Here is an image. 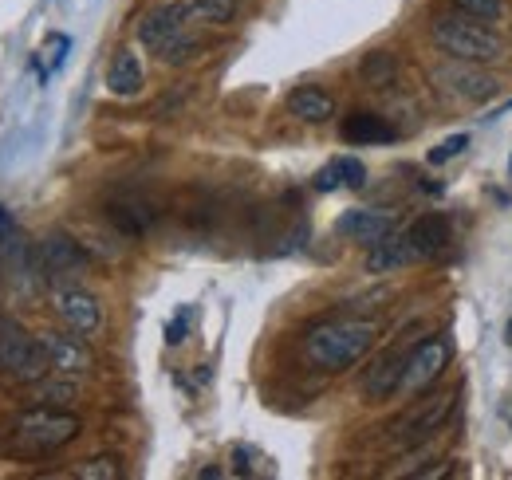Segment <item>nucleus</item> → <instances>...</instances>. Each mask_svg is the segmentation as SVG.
Returning <instances> with one entry per match:
<instances>
[{"label":"nucleus","instance_id":"nucleus-2","mask_svg":"<svg viewBox=\"0 0 512 480\" xmlns=\"http://www.w3.org/2000/svg\"><path fill=\"white\" fill-rule=\"evenodd\" d=\"M430 40L438 44V52H446L449 60H469V63H497L505 60V40L485 24V20H473L465 12H449L438 16L430 24Z\"/></svg>","mask_w":512,"mask_h":480},{"label":"nucleus","instance_id":"nucleus-19","mask_svg":"<svg viewBox=\"0 0 512 480\" xmlns=\"http://www.w3.org/2000/svg\"><path fill=\"white\" fill-rule=\"evenodd\" d=\"M205 48H209V44H205L201 36L178 32V36H174V40H170V44H166V48H162L158 56H162V63H166V67H186V63L197 60V56H201Z\"/></svg>","mask_w":512,"mask_h":480},{"label":"nucleus","instance_id":"nucleus-9","mask_svg":"<svg viewBox=\"0 0 512 480\" xmlns=\"http://www.w3.org/2000/svg\"><path fill=\"white\" fill-rule=\"evenodd\" d=\"M453 402H457V390H449V394H438V398H426V402H418V410H414L410 418L402 421V429L394 425V433H398V445H422V441H430V437L442 429V421L453 414Z\"/></svg>","mask_w":512,"mask_h":480},{"label":"nucleus","instance_id":"nucleus-8","mask_svg":"<svg viewBox=\"0 0 512 480\" xmlns=\"http://www.w3.org/2000/svg\"><path fill=\"white\" fill-rule=\"evenodd\" d=\"M438 79L446 83L449 95L461 99V103H485V99H493L497 87H501L489 71H481L477 63H469V60H449L446 67H438Z\"/></svg>","mask_w":512,"mask_h":480},{"label":"nucleus","instance_id":"nucleus-13","mask_svg":"<svg viewBox=\"0 0 512 480\" xmlns=\"http://www.w3.org/2000/svg\"><path fill=\"white\" fill-rule=\"evenodd\" d=\"M410 264H422L410 233H390V237H383L379 244H371V252H367V272H375V276L410 268Z\"/></svg>","mask_w":512,"mask_h":480},{"label":"nucleus","instance_id":"nucleus-29","mask_svg":"<svg viewBox=\"0 0 512 480\" xmlns=\"http://www.w3.org/2000/svg\"><path fill=\"white\" fill-rule=\"evenodd\" d=\"M4 229H8V209L0 205V237H4Z\"/></svg>","mask_w":512,"mask_h":480},{"label":"nucleus","instance_id":"nucleus-23","mask_svg":"<svg viewBox=\"0 0 512 480\" xmlns=\"http://www.w3.org/2000/svg\"><path fill=\"white\" fill-rule=\"evenodd\" d=\"M394 71H398V60H394L390 52H371L367 60L359 63V75H363V83H386Z\"/></svg>","mask_w":512,"mask_h":480},{"label":"nucleus","instance_id":"nucleus-14","mask_svg":"<svg viewBox=\"0 0 512 480\" xmlns=\"http://www.w3.org/2000/svg\"><path fill=\"white\" fill-rule=\"evenodd\" d=\"M406 233H410L414 248H418V260H438V256H446L449 244H453L449 221L442 217V213H426V217L414 221Z\"/></svg>","mask_w":512,"mask_h":480},{"label":"nucleus","instance_id":"nucleus-27","mask_svg":"<svg viewBox=\"0 0 512 480\" xmlns=\"http://www.w3.org/2000/svg\"><path fill=\"white\" fill-rule=\"evenodd\" d=\"M339 185H343V181H339V166H335V162L323 166L320 174H316V189H320V193H331V189H339Z\"/></svg>","mask_w":512,"mask_h":480},{"label":"nucleus","instance_id":"nucleus-3","mask_svg":"<svg viewBox=\"0 0 512 480\" xmlns=\"http://www.w3.org/2000/svg\"><path fill=\"white\" fill-rule=\"evenodd\" d=\"M0 374L16 386H36L52 374L40 335H28L16 319H0Z\"/></svg>","mask_w":512,"mask_h":480},{"label":"nucleus","instance_id":"nucleus-4","mask_svg":"<svg viewBox=\"0 0 512 480\" xmlns=\"http://www.w3.org/2000/svg\"><path fill=\"white\" fill-rule=\"evenodd\" d=\"M75 433H79V418L64 414V410H52L44 402L24 410L20 418L12 421V437H16L20 453H32V457L64 449L67 441H75Z\"/></svg>","mask_w":512,"mask_h":480},{"label":"nucleus","instance_id":"nucleus-24","mask_svg":"<svg viewBox=\"0 0 512 480\" xmlns=\"http://www.w3.org/2000/svg\"><path fill=\"white\" fill-rule=\"evenodd\" d=\"M335 166H339V181L347 189H363L367 185V166L359 158H335Z\"/></svg>","mask_w":512,"mask_h":480},{"label":"nucleus","instance_id":"nucleus-7","mask_svg":"<svg viewBox=\"0 0 512 480\" xmlns=\"http://www.w3.org/2000/svg\"><path fill=\"white\" fill-rule=\"evenodd\" d=\"M190 24V0H166L154 4L142 20H138V44L150 52H162L178 32H186Z\"/></svg>","mask_w":512,"mask_h":480},{"label":"nucleus","instance_id":"nucleus-22","mask_svg":"<svg viewBox=\"0 0 512 480\" xmlns=\"http://www.w3.org/2000/svg\"><path fill=\"white\" fill-rule=\"evenodd\" d=\"M75 477L83 480H123V461L119 457H91L75 469Z\"/></svg>","mask_w":512,"mask_h":480},{"label":"nucleus","instance_id":"nucleus-5","mask_svg":"<svg viewBox=\"0 0 512 480\" xmlns=\"http://www.w3.org/2000/svg\"><path fill=\"white\" fill-rule=\"evenodd\" d=\"M40 347L52 362V374H64V378H79V374H91L95 370V351L87 347V339L79 331H44L40 335Z\"/></svg>","mask_w":512,"mask_h":480},{"label":"nucleus","instance_id":"nucleus-18","mask_svg":"<svg viewBox=\"0 0 512 480\" xmlns=\"http://www.w3.org/2000/svg\"><path fill=\"white\" fill-rule=\"evenodd\" d=\"M44 264H48V272H75V268H83L87 260H83V252H79V244H71L67 237H48L44 240Z\"/></svg>","mask_w":512,"mask_h":480},{"label":"nucleus","instance_id":"nucleus-26","mask_svg":"<svg viewBox=\"0 0 512 480\" xmlns=\"http://www.w3.org/2000/svg\"><path fill=\"white\" fill-rule=\"evenodd\" d=\"M71 398H75V386L64 382V386H44L36 402H71Z\"/></svg>","mask_w":512,"mask_h":480},{"label":"nucleus","instance_id":"nucleus-30","mask_svg":"<svg viewBox=\"0 0 512 480\" xmlns=\"http://www.w3.org/2000/svg\"><path fill=\"white\" fill-rule=\"evenodd\" d=\"M509 174H512V158H509Z\"/></svg>","mask_w":512,"mask_h":480},{"label":"nucleus","instance_id":"nucleus-12","mask_svg":"<svg viewBox=\"0 0 512 480\" xmlns=\"http://www.w3.org/2000/svg\"><path fill=\"white\" fill-rule=\"evenodd\" d=\"M56 311H60V319L67 327L79 331V335H95L99 323H103V307L83 288H60L56 292Z\"/></svg>","mask_w":512,"mask_h":480},{"label":"nucleus","instance_id":"nucleus-25","mask_svg":"<svg viewBox=\"0 0 512 480\" xmlns=\"http://www.w3.org/2000/svg\"><path fill=\"white\" fill-rule=\"evenodd\" d=\"M465 146H469V134H453V138H446L442 146L430 150V166H446L449 158H457Z\"/></svg>","mask_w":512,"mask_h":480},{"label":"nucleus","instance_id":"nucleus-1","mask_svg":"<svg viewBox=\"0 0 512 480\" xmlns=\"http://www.w3.org/2000/svg\"><path fill=\"white\" fill-rule=\"evenodd\" d=\"M379 335H383L379 319H359V315L323 319L304 335V359L323 374H343L375 351Z\"/></svg>","mask_w":512,"mask_h":480},{"label":"nucleus","instance_id":"nucleus-6","mask_svg":"<svg viewBox=\"0 0 512 480\" xmlns=\"http://www.w3.org/2000/svg\"><path fill=\"white\" fill-rule=\"evenodd\" d=\"M449 366V339L446 335H434V339H422L410 347V359H406V378H402V390L410 394H422L430 390L442 370Z\"/></svg>","mask_w":512,"mask_h":480},{"label":"nucleus","instance_id":"nucleus-15","mask_svg":"<svg viewBox=\"0 0 512 480\" xmlns=\"http://www.w3.org/2000/svg\"><path fill=\"white\" fill-rule=\"evenodd\" d=\"M142 83H146V71H142V60L134 56V52H115V60L107 67V91L115 95V99H134L138 91H142Z\"/></svg>","mask_w":512,"mask_h":480},{"label":"nucleus","instance_id":"nucleus-17","mask_svg":"<svg viewBox=\"0 0 512 480\" xmlns=\"http://www.w3.org/2000/svg\"><path fill=\"white\" fill-rule=\"evenodd\" d=\"M288 111L296 115L300 122H312V126H320L335 115V99L316 87V83H304V87H296L292 95H288Z\"/></svg>","mask_w":512,"mask_h":480},{"label":"nucleus","instance_id":"nucleus-20","mask_svg":"<svg viewBox=\"0 0 512 480\" xmlns=\"http://www.w3.org/2000/svg\"><path fill=\"white\" fill-rule=\"evenodd\" d=\"M233 16H237V0H190V20H197V24L221 28Z\"/></svg>","mask_w":512,"mask_h":480},{"label":"nucleus","instance_id":"nucleus-10","mask_svg":"<svg viewBox=\"0 0 512 480\" xmlns=\"http://www.w3.org/2000/svg\"><path fill=\"white\" fill-rule=\"evenodd\" d=\"M406 359H410V347H390L386 355L371 362V370L363 378V398L367 402H386L390 394H398L402 378H406Z\"/></svg>","mask_w":512,"mask_h":480},{"label":"nucleus","instance_id":"nucleus-11","mask_svg":"<svg viewBox=\"0 0 512 480\" xmlns=\"http://www.w3.org/2000/svg\"><path fill=\"white\" fill-rule=\"evenodd\" d=\"M398 229L394 213H379V209H347L339 221H335V233L355 244H379L383 237H390Z\"/></svg>","mask_w":512,"mask_h":480},{"label":"nucleus","instance_id":"nucleus-21","mask_svg":"<svg viewBox=\"0 0 512 480\" xmlns=\"http://www.w3.org/2000/svg\"><path fill=\"white\" fill-rule=\"evenodd\" d=\"M449 4H453V12H465V16L485 20V24H497V20H505V12H509L505 0H449Z\"/></svg>","mask_w":512,"mask_h":480},{"label":"nucleus","instance_id":"nucleus-28","mask_svg":"<svg viewBox=\"0 0 512 480\" xmlns=\"http://www.w3.org/2000/svg\"><path fill=\"white\" fill-rule=\"evenodd\" d=\"M166 343L170 347H178V343H186V315H178L170 327H166Z\"/></svg>","mask_w":512,"mask_h":480},{"label":"nucleus","instance_id":"nucleus-16","mask_svg":"<svg viewBox=\"0 0 512 480\" xmlns=\"http://www.w3.org/2000/svg\"><path fill=\"white\" fill-rule=\"evenodd\" d=\"M343 142H351V146H383V142H394V126L379 115H371V111H355V115H347L343 119Z\"/></svg>","mask_w":512,"mask_h":480}]
</instances>
